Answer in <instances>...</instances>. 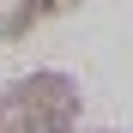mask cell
<instances>
[{"mask_svg":"<svg viewBox=\"0 0 133 133\" xmlns=\"http://www.w3.org/2000/svg\"><path fill=\"white\" fill-rule=\"evenodd\" d=\"M79 85L66 73H24L0 91V133H73Z\"/></svg>","mask_w":133,"mask_h":133,"instance_id":"6da1fadb","label":"cell"},{"mask_svg":"<svg viewBox=\"0 0 133 133\" xmlns=\"http://www.w3.org/2000/svg\"><path fill=\"white\" fill-rule=\"evenodd\" d=\"M73 6H79V0H18V6H12V18H6V36L18 42V36H30L42 18H55V12H73Z\"/></svg>","mask_w":133,"mask_h":133,"instance_id":"7a4b0ae2","label":"cell"}]
</instances>
